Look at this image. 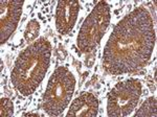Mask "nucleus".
<instances>
[{"label": "nucleus", "mask_w": 157, "mask_h": 117, "mask_svg": "<svg viewBox=\"0 0 157 117\" xmlns=\"http://www.w3.org/2000/svg\"><path fill=\"white\" fill-rule=\"evenodd\" d=\"M39 28H40L39 23H38L36 20H32V21L29 23V26H27L26 30H25V34H24L25 40H26V41H29V42L35 40V38L38 36Z\"/></svg>", "instance_id": "f257e3e1"}, {"label": "nucleus", "mask_w": 157, "mask_h": 117, "mask_svg": "<svg viewBox=\"0 0 157 117\" xmlns=\"http://www.w3.org/2000/svg\"><path fill=\"white\" fill-rule=\"evenodd\" d=\"M1 115H13V103L10 100H7V98H2L1 100Z\"/></svg>", "instance_id": "f03ea898"}]
</instances>
